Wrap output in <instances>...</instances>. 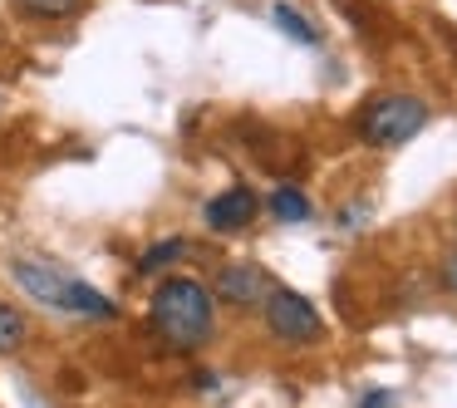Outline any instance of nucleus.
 I'll return each mask as SVG.
<instances>
[{
    "label": "nucleus",
    "instance_id": "nucleus-8",
    "mask_svg": "<svg viewBox=\"0 0 457 408\" xmlns=\"http://www.w3.org/2000/svg\"><path fill=\"white\" fill-rule=\"evenodd\" d=\"M270 15H276V25L290 35V40H300V45H315V40H320V30H315V25H310L305 15L295 11V5H286V0H280V5H276Z\"/></svg>",
    "mask_w": 457,
    "mask_h": 408
},
{
    "label": "nucleus",
    "instance_id": "nucleus-12",
    "mask_svg": "<svg viewBox=\"0 0 457 408\" xmlns=\"http://www.w3.org/2000/svg\"><path fill=\"white\" fill-rule=\"evenodd\" d=\"M443 286H447V290H453V296H457V246H453V251H447V256H443Z\"/></svg>",
    "mask_w": 457,
    "mask_h": 408
},
{
    "label": "nucleus",
    "instance_id": "nucleus-5",
    "mask_svg": "<svg viewBox=\"0 0 457 408\" xmlns=\"http://www.w3.org/2000/svg\"><path fill=\"white\" fill-rule=\"evenodd\" d=\"M212 296L227 300V305H237V310H251V305H261V300L270 296V276L261 266H251V261H231V266L217 271Z\"/></svg>",
    "mask_w": 457,
    "mask_h": 408
},
{
    "label": "nucleus",
    "instance_id": "nucleus-6",
    "mask_svg": "<svg viewBox=\"0 0 457 408\" xmlns=\"http://www.w3.org/2000/svg\"><path fill=\"white\" fill-rule=\"evenodd\" d=\"M207 227L217 231V237H231V231H246L251 221H256V192L251 187H231V192H221V197H212L207 202Z\"/></svg>",
    "mask_w": 457,
    "mask_h": 408
},
{
    "label": "nucleus",
    "instance_id": "nucleus-4",
    "mask_svg": "<svg viewBox=\"0 0 457 408\" xmlns=\"http://www.w3.org/2000/svg\"><path fill=\"white\" fill-rule=\"evenodd\" d=\"M261 315H266V329H270V335L286 339V345H315L320 329H325L320 310L310 305L305 296H295V290H280V286H270V296L261 300Z\"/></svg>",
    "mask_w": 457,
    "mask_h": 408
},
{
    "label": "nucleus",
    "instance_id": "nucleus-2",
    "mask_svg": "<svg viewBox=\"0 0 457 408\" xmlns=\"http://www.w3.org/2000/svg\"><path fill=\"white\" fill-rule=\"evenodd\" d=\"M15 286L25 290V296L45 300V305L54 310H74V315H113V300H104L94 286H79V280L60 276L54 266H45V261H15L11 266Z\"/></svg>",
    "mask_w": 457,
    "mask_h": 408
},
{
    "label": "nucleus",
    "instance_id": "nucleus-3",
    "mask_svg": "<svg viewBox=\"0 0 457 408\" xmlns=\"http://www.w3.org/2000/svg\"><path fill=\"white\" fill-rule=\"evenodd\" d=\"M423 129H428V104L413 99V94H378L359 119V138L369 148H403Z\"/></svg>",
    "mask_w": 457,
    "mask_h": 408
},
{
    "label": "nucleus",
    "instance_id": "nucleus-9",
    "mask_svg": "<svg viewBox=\"0 0 457 408\" xmlns=\"http://www.w3.org/2000/svg\"><path fill=\"white\" fill-rule=\"evenodd\" d=\"M178 256H187V241H182V237H172V241H162V246H148V251H143L138 271H143V276H153V271L172 266Z\"/></svg>",
    "mask_w": 457,
    "mask_h": 408
},
{
    "label": "nucleus",
    "instance_id": "nucleus-1",
    "mask_svg": "<svg viewBox=\"0 0 457 408\" xmlns=\"http://www.w3.org/2000/svg\"><path fill=\"white\" fill-rule=\"evenodd\" d=\"M153 329L168 339L172 349H202L217 325V296L192 276H168L153 290Z\"/></svg>",
    "mask_w": 457,
    "mask_h": 408
},
{
    "label": "nucleus",
    "instance_id": "nucleus-13",
    "mask_svg": "<svg viewBox=\"0 0 457 408\" xmlns=\"http://www.w3.org/2000/svg\"><path fill=\"white\" fill-rule=\"evenodd\" d=\"M359 408H394V394H388V388H374V394H364Z\"/></svg>",
    "mask_w": 457,
    "mask_h": 408
},
{
    "label": "nucleus",
    "instance_id": "nucleus-10",
    "mask_svg": "<svg viewBox=\"0 0 457 408\" xmlns=\"http://www.w3.org/2000/svg\"><path fill=\"white\" fill-rule=\"evenodd\" d=\"M270 212H276L280 221H310V202L300 197L295 187H280L276 197H270Z\"/></svg>",
    "mask_w": 457,
    "mask_h": 408
},
{
    "label": "nucleus",
    "instance_id": "nucleus-7",
    "mask_svg": "<svg viewBox=\"0 0 457 408\" xmlns=\"http://www.w3.org/2000/svg\"><path fill=\"white\" fill-rule=\"evenodd\" d=\"M30 339V325L15 305H0V354H15V349Z\"/></svg>",
    "mask_w": 457,
    "mask_h": 408
},
{
    "label": "nucleus",
    "instance_id": "nucleus-11",
    "mask_svg": "<svg viewBox=\"0 0 457 408\" xmlns=\"http://www.w3.org/2000/svg\"><path fill=\"white\" fill-rule=\"evenodd\" d=\"M25 15H40V21H64V15H74L84 5V0H15Z\"/></svg>",
    "mask_w": 457,
    "mask_h": 408
}]
</instances>
